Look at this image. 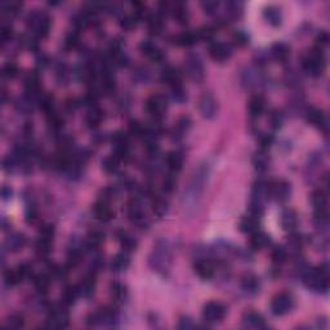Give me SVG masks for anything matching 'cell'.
I'll list each match as a JSON object with an SVG mask.
<instances>
[{"label": "cell", "instance_id": "6da1fadb", "mask_svg": "<svg viewBox=\"0 0 330 330\" xmlns=\"http://www.w3.org/2000/svg\"><path fill=\"white\" fill-rule=\"evenodd\" d=\"M209 178V165L202 164L200 167L194 172L191 179L184 188L182 195V205H183L184 212L187 214H192L195 209L198 208L202 195L204 192L205 184Z\"/></svg>", "mask_w": 330, "mask_h": 330}, {"label": "cell", "instance_id": "7a4b0ae2", "mask_svg": "<svg viewBox=\"0 0 330 330\" xmlns=\"http://www.w3.org/2000/svg\"><path fill=\"white\" fill-rule=\"evenodd\" d=\"M149 263L153 271L167 274L172 263V251L167 240H159L150 254Z\"/></svg>", "mask_w": 330, "mask_h": 330}, {"label": "cell", "instance_id": "3957f363", "mask_svg": "<svg viewBox=\"0 0 330 330\" xmlns=\"http://www.w3.org/2000/svg\"><path fill=\"white\" fill-rule=\"evenodd\" d=\"M303 282L307 288L319 293L328 292L329 288V270L328 264L324 263L320 267L308 270L303 275Z\"/></svg>", "mask_w": 330, "mask_h": 330}, {"label": "cell", "instance_id": "277c9868", "mask_svg": "<svg viewBox=\"0 0 330 330\" xmlns=\"http://www.w3.org/2000/svg\"><path fill=\"white\" fill-rule=\"evenodd\" d=\"M327 59L324 56L321 48H313L311 49L306 56L303 57L302 66L303 70L306 71L311 76H320L325 70V65H327Z\"/></svg>", "mask_w": 330, "mask_h": 330}, {"label": "cell", "instance_id": "5b68a950", "mask_svg": "<svg viewBox=\"0 0 330 330\" xmlns=\"http://www.w3.org/2000/svg\"><path fill=\"white\" fill-rule=\"evenodd\" d=\"M26 25L32 34L38 35L40 38L48 36L51 31V18L48 14L42 11L30 12L26 18Z\"/></svg>", "mask_w": 330, "mask_h": 330}, {"label": "cell", "instance_id": "8992f818", "mask_svg": "<svg viewBox=\"0 0 330 330\" xmlns=\"http://www.w3.org/2000/svg\"><path fill=\"white\" fill-rule=\"evenodd\" d=\"M268 199V186L266 182L257 181L252 190L251 213L259 217L264 209V203Z\"/></svg>", "mask_w": 330, "mask_h": 330}, {"label": "cell", "instance_id": "52a82bcc", "mask_svg": "<svg viewBox=\"0 0 330 330\" xmlns=\"http://www.w3.org/2000/svg\"><path fill=\"white\" fill-rule=\"evenodd\" d=\"M294 307V298L289 293H280L272 299L271 312L275 316H284Z\"/></svg>", "mask_w": 330, "mask_h": 330}, {"label": "cell", "instance_id": "ba28073f", "mask_svg": "<svg viewBox=\"0 0 330 330\" xmlns=\"http://www.w3.org/2000/svg\"><path fill=\"white\" fill-rule=\"evenodd\" d=\"M127 216H128V218L138 227L145 228V227H147V225H149L146 214L143 212L142 204H141V202L137 200V199H133V200H130V202L128 203V205H127Z\"/></svg>", "mask_w": 330, "mask_h": 330}, {"label": "cell", "instance_id": "9c48e42d", "mask_svg": "<svg viewBox=\"0 0 330 330\" xmlns=\"http://www.w3.org/2000/svg\"><path fill=\"white\" fill-rule=\"evenodd\" d=\"M226 316V307L219 302H208L203 308V317L206 323L218 324Z\"/></svg>", "mask_w": 330, "mask_h": 330}, {"label": "cell", "instance_id": "30bf717a", "mask_svg": "<svg viewBox=\"0 0 330 330\" xmlns=\"http://www.w3.org/2000/svg\"><path fill=\"white\" fill-rule=\"evenodd\" d=\"M268 186V198H272L276 202H285L288 200L292 192L290 183L284 179H278V181H272L267 183Z\"/></svg>", "mask_w": 330, "mask_h": 330}, {"label": "cell", "instance_id": "8fae6325", "mask_svg": "<svg viewBox=\"0 0 330 330\" xmlns=\"http://www.w3.org/2000/svg\"><path fill=\"white\" fill-rule=\"evenodd\" d=\"M186 73L190 79L200 83L205 77V69L202 58L198 54H191L186 59Z\"/></svg>", "mask_w": 330, "mask_h": 330}, {"label": "cell", "instance_id": "7c38bea8", "mask_svg": "<svg viewBox=\"0 0 330 330\" xmlns=\"http://www.w3.org/2000/svg\"><path fill=\"white\" fill-rule=\"evenodd\" d=\"M168 101L163 94H152L146 101V110L155 120L160 119L167 111Z\"/></svg>", "mask_w": 330, "mask_h": 330}, {"label": "cell", "instance_id": "4fadbf2b", "mask_svg": "<svg viewBox=\"0 0 330 330\" xmlns=\"http://www.w3.org/2000/svg\"><path fill=\"white\" fill-rule=\"evenodd\" d=\"M47 325L53 329H63L69 325V312L63 307L51 309L47 320Z\"/></svg>", "mask_w": 330, "mask_h": 330}, {"label": "cell", "instance_id": "5bb4252c", "mask_svg": "<svg viewBox=\"0 0 330 330\" xmlns=\"http://www.w3.org/2000/svg\"><path fill=\"white\" fill-rule=\"evenodd\" d=\"M199 110H200V114H202L203 118L205 119H212L216 116L218 104H217L216 98L213 97V94H203L202 97H200V101H199Z\"/></svg>", "mask_w": 330, "mask_h": 330}, {"label": "cell", "instance_id": "9a60e30c", "mask_svg": "<svg viewBox=\"0 0 330 330\" xmlns=\"http://www.w3.org/2000/svg\"><path fill=\"white\" fill-rule=\"evenodd\" d=\"M53 236H54V229L52 226H44L40 231V235L36 241V251L39 254H47L51 249V244H52Z\"/></svg>", "mask_w": 330, "mask_h": 330}, {"label": "cell", "instance_id": "2e32d148", "mask_svg": "<svg viewBox=\"0 0 330 330\" xmlns=\"http://www.w3.org/2000/svg\"><path fill=\"white\" fill-rule=\"evenodd\" d=\"M93 216L94 218L101 221V222H110L114 218V210H112L111 205L108 200L102 199L97 202L93 206Z\"/></svg>", "mask_w": 330, "mask_h": 330}, {"label": "cell", "instance_id": "e0dca14e", "mask_svg": "<svg viewBox=\"0 0 330 330\" xmlns=\"http://www.w3.org/2000/svg\"><path fill=\"white\" fill-rule=\"evenodd\" d=\"M209 54L217 62H225L232 54V49L226 43L216 42L209 47Z\"/></svg>", "mask_w": 330, "mask_h": 330}, {"label": "cell", "instance_id": "ac0fdd59", "mask_svg": "<svg viewBox=\"0 0 330 330\" xmlns=\"http://www.w3.org/2000/svg\"><path fill=\"white\" fill-rule=\"evenodd\" d=\"M243 325L248 329H264L267 327L264 317L255 311H249V312L244 313Z\"/></svg>", "mask_w": 330, "mask_h": 330}, {"label": "cell", "instance_id": "d6986e66", "mask_svg": "<svg viewBox=\"0 0 330 330\" xmlns=\"http://www.w3.org/2000/svg\"><path fill=\"white\" fill-rule=\"evenodd\" d=\"M307 118H308V122L312 124L315 128L320 129V130H323V132H328V118L327 115L324 114L321 110L319 108H311L308 111V115H307Z\"/></svg>", "mask_w": 330, "mask_h": 330}, {"label": "cell", "instance_id": "ffe728a7", "mask_svg": "<svg viewBox=\"0 0 330 330\" xmlns=\"http://www.w3.org/2000/svg\"><path fill=\"white\" fill-rule=\"evenodd\" d=\"M139 48H141V52H142L147 58L153 61V62H160V61H163L164 53L156 44H153V43L146 40V42L141 43Z\"/></svg>", "mask_w": 330, "mask_h": 330}, {"label": "cell", "instance_id": "44dd1931", "mask_svg": "<svg viewBox=\"0 0 330 330\" xmlns=\"http://www.w3.org/2000/svg\"><path fill=\"white\" fill-rule=\"evenodd\" d=\"M195 274L202 280H210L214 276V266L208 259H199L194 264Z\"/></svg>", "mask_w": 330, "mask_h": 330}, {"label": "cell", "instance_id": "7402d4cb", "mask_svg": "<svg viewBox=\"0 0 330 330\" xmlns=\"http://www.w3.org/2000/svg\"><path fill=\"white\" fill-rule=\"evenodd\" d=\"M280 225L284 231L292 232L298 226V214L293 209H285L280 217Z\"/></svg>", "mask_w": 330, "mask_h": 330}, {"label": "cell", "instance_id": "603a6c76", "mask_svg": "<svg viewBox=\"0 0 330 330\" xmlns=\"http://www.w3.org/2000/svg\"><path fill=\"white\" fill-rule=\"evenodd\" d=\"M264 106H266V102L262 96H253L248 102V112L251 115V118H259L263 114Z\"/></svg>", "mask_w": 330, "mask_h": 330}, {"label": "cell", "instance_id": "cb8c5ba5", "mask_svg": "<svg viewBox=\"0 0 330 330\" xmlns=\"http://www.w3.org/2000/svg\"><path fill=\"white\" fill-rule=\"evenodd\" d=\"M77 288H79L80 296L85 297V298L93 296L94 290H96V276H94V274L87 275L77 285Z\"/></svg>", "mask_w": 330, "mask_h": 330}, {"label": "cell", "instance_id": "d4e9b609", "mask_svg": "<svg viewBox=\"0 0 330 330\" xmlns=\"http://www.w3.org/2000/svg\"><path fill=\"white\" fill-rule=\"evenodd\" d=\"M116 237H118V241L120 244V247L124 249V252H132L137 248V240L133 237V235L128 232V231H124V229H120L116 233Z\"/></svg>", "mask_w": 330, "mask_h": 330}, {"label": "cell", "instance_id": "484cf974", "mask_svg": "<svg viewBox=\"0 0 330 330\" xmlns=\"http://www.w3.org/2000/svg\"><path fill=\"white\" fill-rule=\"evenodd\" d=\"M110 296L116 303H124L128 298V290L126 285L115 281L110 285Z\"/></svg>", "mask_w": 330, "mask_h": 330}, {"label": "cell", "instance_id": "4316f807", "mask_svg": "<svg viewBox=\"0 0 330 330\" xmlns=\"http://www.w3.org/2000/svg\"><path fill=\"white\" fill-rule=\"evenodd\" d=\"M165 163H167L168 169L171 171V173H178L182 169V164H183V157L177 151H171L167 153L165 157Z\"/></svg>", "mask_w": 330, "mask_h": 330}, {"label": "cell", "instance_id": "83f0119b", "mask_svg": "<svg viewBox=\"0 0 330 330\" xmlns=\"http://www.w3.org/2000/svg\"><path fill=\"white\" fill-rule=\"evenodd\" d=\"M259 286H261L259 285V280L254 275L248 274L241 279V288L248 294H257L259 292Z\"/></svg>", "mask_w": 330, "mask_h": 330}, {"label": "cell", "instance_id": "f1b7e54d", "mask_svg": "<svg viewBox=\"0 0 330 330\" xmlns=\"http://www.w3.org/2000/svg\"><path fill=\"white\" fill-rule=\"evenodd\" d=\"M240 229L245 233H254L259 231V221H258V217L251 214V216L244 217L241 221H240L239 225Z\"/></svg>", "mask_w": 330, "mask_h": 330}, {"label": "cell", "instance_id": "f546056e", "mask_svg": "<svg viewBox=\"0 0 330 330\" xmlns=\"http://www.w3.org/2000/svg\"><path fill=\"white\" fill-rule=\"evenodd\" d=\"M130 264V258H129L127 252L116 254L111 261V268L115 272H124Z\"/></svg>", "mask_w": 330, "mask_h": 330}, {"label": "cell", "instance_id": "4dcf8cb0", "mask_svg": "<svg viewBox=\"0 0 330 330\" xmlns=\"http://www.w3.org/2000/svg\"><path fill=\"white\" fill-rule=\"evenodd\" d=\"M271 56L279 62H285L290 56V48L285 43H276L271 48Z\"/></svg>", "mask_w": 330, "mask_h": 330}, {"label": "cell", "instance_id": "1f68e13d", "mask_svg": "<svg viewBox=\"0 0 330 330\" xmlns=\"http://www.w3.org/2000/svg\"><path fill=\"white\" fill-rule=\"evenodd\" d=\"M182 75L181 73L178 71L177 69H174V67H167V69L163 70V73H161V80H163L164 83H167L168 85H176V84L181 83Z\"/></svg>", "mask_w": 330, "mask_h": 330}, {"label": "cell", "instance_id": "d6a6232c", "mask_svg": "<svg viewBox=\"0 0 330 330\" xmlns=\"http://www.w3.org/2000/svg\"><path fill=\"white\" fill-rule=\"evenodd\" d=\"M199 40L200 39H199L198 31H184L174 39L176 44L181 47H191L194 44H196Z\"/></svg>", "mask_w": 330, "mask_h": 330}, {"label": "cell", "instance_id": "836d02e7", "mask_svg": "<svg viewBox=\"0 0 330 330\" xmlns=\"http://www.w3.org/2000/svg\"><path fill=\"white\" fill-rule=\"evenodd\" d=\"M249 244H251L252 249H254V251H261V249L266 248L270 244V236H268L267 233L257 231V232L252 233Z\"/></svg>", "mask_w": 330, "mask_h": 330}, {"label": "cell", "instance_id": "e575fe53", "mask_svg": "<svg viewBox=\"0 0 330 330\" xmlns=\"http://www.w3.org/2000/svg\"><path fill=\"white\" fill-rule=\"evenodd\" d=\"M263 16L267 20L268 24L272 26H279L281 24V12L280 8L275 7V5H268L263 9Z\"/></svg>", "mask_w": 330, "mask_h": 330}, {"label": "cell", "instance_id": "d590c367", "mask_svg": "<svg viewBox=\"0 0 330 330\" xmlns=\"http://www.w3.org/2000/svg\"><path fill=\"white\" fill-rule=\"evenodd\" d=\"M26 243V237H25L24 233L14 232L12 235H9V237L7 239V247L11 249L12 252H17L20 249H22Z\"/></svg>", "mask_w": 330, "mask_h": 330}, {"label": "cell", "instance_id": "8d00e7d4", "mask_svg": "<svg viewBox=\"0 0 330 330\" xmlns=\"http://www.w3.org/2000/svg\"><path fill=\"white\" fill-rule=\"evenodd\" d=\"M270 159H268L267 153L264 152V150H261L258 152L254 153L253 156V165L258 172H264L268 168Z\"/></svg>", "mask_w": 330, "mask_h": 330}, {"label": "cell", "instance_id": "74e56055", "mask_svg": "<svg viewBox=\"0 0 330 330\" xmlns=\"http://www.w3.org/2000/svg\"><path fill=\"white\" fill-rule=\"evenodd\" d=\"M261 81V74L257 70L248 69L243 74V84L247 87H255Z\"/></svg>", "mask_w": 330, "mask_h": 330}, {"label": "cell", "instance_id": "f35d334b", "mask_svg": "<svg viewBox=\"0 0 330 330\" xmlns=\"http://www.w3.org/2000/svg\"><path fill=\"white\" fill-rule=\"evenodd\" d=\"M80 297V292L77 286H67L62 293V302L69 306L76 302V299Z\"/></svg>", "mask_w": 330, "mask_h": 330}, {"label": "cell", "instance_id": "ab89813d", "mask_svg": "<svg viewBox=\"0 0 330 330\" xmlns=\"http://www.w3.org/2000/svg\"><path fill=\"white\" fill-rule=\"evenodd\" d=\"M102 119H103V112H102V110H100L97 107H93L87 115V124L89 127H92V128H94V127H98L101 124Z\"/></svg>", "mask_w": 330, "mask_h": 330}, {"label": "cell", "instance_id": "60d3db41", "mask_svg": "<svg viewBox=\"0 0 330 330\" xmlns=\"http://www.w3.org/2000/svg\"><path fill=\"white\" fill-rule=\"evenodd\" d=\"M119 163H120V160L112 153L111 156L104 157V159L102 160V169H103L106 173H115V172L119 169Z\"/></svg>", "mask_w": 330, "mask_h": 330}, {"label": "cell", "instance_id": "b9f144b4", "mask_svg": "<svg viewBox=\"0 0 330 330\" xmlns=\"http://www.w3.org/2000/svg\"><path fill=\"white\" fill-rule=\"evenodd\" d=\"M104 240V232H102L101 229L94 228L89 231L88 233V245L89 247H100L102 241Z\"/></svg>", "mask_w": 330, "mask_h": 330}, {"label": "cell", "instance_id": "7bdbcfd3", "mask_svg": "<svg viewBox=\"0 0 330 330\" xmlns=\"http://www.w3.org/2000/svg\"><path fill=\"white\" fill-rule=\"evenodd\" d=\"M21 7L22 4L18 3V1H3V3L0 4L1 13L8 14V16H14V14H17Z\"/></svg>", "mask_w": 330, "mask_h": 330}, {"label": "cell", "instance_id": "ee69618b", "mask_svg": "<svg viewBox=\"0 0 330 330\" xmlns=\"http://www.w3.org/2000/svg\"><path fill=\"white\" fill-rule=\"evenodd\" d=\"M172 12H173L174 18H176L179 24H186V22H187L188 13H187V9H186V7H184L183 4H181V3L176 4L173 9H172Z\"/></svg>", "mask_w": 330, "mask_h": 330}, {"label": "cell", "instance_id": "f6af8a7d", "mask_svg": "<svg viewBox=\"0 0 330 330\" xmlns=\"http://www.w3.org/2000/svg\"><path fill=\"white\" fill-rule=\"evenodd\" d=\"M149 31L152 35H159L163 30V21L157 14H153L149 18Z\"/></svg>", "mask_w": 330, "mask_h": 330}, {"label": "cell", "instance_id": "bcb514c9", "mask_svg": "<svg viewBox=\"0 0 330 330\" xmlns=\"http://www.w3.org/2000/svg\"><path fill=\"white\" fill-rule=\"evenodd\" d=\"M171 88H172V97H173L174 101L178 102V103H182V102H184L187 100V94H186V91H184L183 85H182L181 83L176 84V85H173V87Z\"/></svg>", "mask_w": 330, "mask_h": 330}, {"label": "cell", "instance_id": "7dc6e473", "mask_svg": "<svg viewBox=\"0 0 330 330\" xmlns=\"http://www.w3.org/2000/svg\"><path fill=\"white\" fill-rule=\"evenodd\" d=\"M152 209H153V213H155L157 217H163L168 210V203L161 198L153 199Z\"/></svg>", "mask_w": 330, "mask_h": 330}, {"label": "cell", "instance_id": "c3c4849f", "mask_svg": "<svg viewBox=\"0 0 330 330\" xmlns=\"http://www.w3.org/2000/svg\"><path fill=\"white\" fill-rule=\"evenodd\" d=\"M226 8H227V14L232 18L239 17L240 14L243 13V4L239 3V1H228V3L226 4Z\"/></svg>", "mask_w": 330, "mask_h": 330}, {"label": "cell", "instance_id": "681fc988", "mask_svg": "<svg viewBox=\"0 0 330 330\" xmlns=\"http://www.w3.org/2000/svg\"><path fill=\"white\" fill-rule=\"evenodd\" d=\"M286 257H288V254H286V251H285V248L282 247H275L271 252V258L272 261L275 263L281 264L282 262L286 261Z\"/></svg>", "mask_w": 330, "mask_h": 330}, {"label": "cell", "instance_id": "f907efd6", "mask_svg": "<svg viewBox=\"0 0 330 330\" xmlns=\"http://www.w3.org/2000/svg\"><path fill=\"white\" fill-rule=\"evenodd\" d=\"M190 126H191V122H190V119L188 118H181L179 120H178V123L176 124V127H174V133L177 134V137H181L183 136L184 132H187V129L190 128ZM174 134V136H176Z\"/></svg>", "mask_w": 330, "mask_h": 330}, {"label": "cell", "instance_id": "816d5d0a", "mask_svg": "<svg viewBox=\"0 0 330 330\" xmlns=\"http://www.w3.org/2000/svg\"><path fill=\"white\" fill-rule=\"evenodd\" d=\"M18 74V67L16 63L7 62L3 66V76L7 79H13Z\"/></svg>", "mask_w": 330, "mask_h": 330}, {"label": "cell", "instance_id": "f5cc1de1", "mask_svg": "<svg viewBox=\"0 0 330 330\" xmlns=\"http://www.w3.org/2000/svg\"><path fill=\"white\" fill-rule=\"evenodd\" d=\"M5 327L9 328V329H20V328L24 327V317L20 316V315H12L7 320Z\"/></svg>", "mask_w": 330, "mask_h": 330}, {"label": "cell", "instance_id": "db71d44e", "mask_svg": "<svg viewBox=\"0 0 330 330\" xmlns=\"http://www.w3.org/2000/svg\"><path fill=\"white\" fill-rule=\"evenodd\" d=\"M34 282L38 290H40V292H46L49 285V278L47 275H38V276H35Z\"/></svg>", "mask_w": 330, "mask_h": 330}, {"label": "cell", "instance_id": "11a10c76", "mask_svg": "<svg viewBox=\"0 0 330 330\" xmlns=\"http://www.w3.org/2000/svg\"><path fill=\"white\" fill-rule=\"evenodd\" d=\"M129 130H130L133 136L136 137H145V134H146V128L138 122H130V124H129Z\"/></svg>", "mask_w": 330, "mask_h": 330}, {"label": "cell", "instance_id": "9f6ffc18", "mask_svg": "<svg viewBox=\"0 0 330 330\" xmlns=\"http://www.w3.org/2000/svg\"><path fill=\"white\" fill-rule=\"evenodd\" d=\"M12 36H13V30H12L11 26H5V25H3V26H1V31H0L1 43L5 44V43L11 42Z\"/></svg>", "mask_w": 330, "mask_h": 330}, {"label": "cell", "instance_id": "6f0895ef", "mask_svg": "<svg viewBox=\"0 0 330 330\" xmlns=\"http://www.w3.org/2000/svg\"><path fill=\"white\" fill-rule=\"evenodd\" d=\"M270 123H271L272 128L278 129L281 127L282 124V115L278 111H274L270 115Z\"/></svg>", "mask_w": 330, "mask_h": 330}, {"label": "cell", "instance_id": "680465c9", "mask_svg": "<svg viewBox=\"0 0 330 330\" xmlns=\"http://www.w3.org/2000/svg\"><path fill=\"white\" fill-rule=\"evenodd\" d=\"M178 328H179V329H194V328H196V325H195V323L192 321V319H190V317L187 316H183L179 319Z\"/></svg>", "mask_w": 330, "mask_h": 330}, {"label": "cell", "instance_id": "91938a15", "mask_svg": "<svg viewBox=\"0 0 330 330\" xmlns=\"http://www.w3.org/2000/svg\"><path fill=\"white\" fill-rule=\"evenodd\" d=\"M174 186H176V179H174L173 174H169L163 182V188L164 191L172 192L174 190Z\"/></svg>", "mask_w": 330, "mask_h": 330}, {"label": "cell", "instance_id": "94428289", "mask_svg": "<svg viewBox=\"0 0 330 330\" xmlns=\"http://www.w3.org/2000/svg\"><path fill=\"white\" fill-rule=\"evenodd\" d=\"M233 42H235V44H237V46L243 47L245 46L248 43V36L245 32L243 31H237L233 34Z\"/></svg>", "mask_w": 330, "mask_h": 330}, {"label": "cell", "instance_id": "6125c7cd", "mask_svg": "<svg viewBox=\"0 0 330 330\" xmlns=\"http://www.w3.org/2000/svg\"><path fill=\"white\" fill-rule=\"evenodd\" d=\"M202 5H203V8H204V11L206 12V13L213 14V13H216V11L218 9L219 3H218V1H204Z\"/></svg>", "mask_w": 330, "mask_h": 330}, {"label": "cell", "instance_id": "be15d7a7", "mask_svg": "<svg viewBox=\"0 0 330 330\" xmlns=\"http://www.w3.org/2000/svg\"><path fill=\"white\" fill-rule=\"evenodd\" d=\"M316 40H317V43H319V46H320L319 48H321V47L327 46L328 42H329V36H328L327 32H321V34L317 36Z\"/></svg>", "mask_w": 330, "mask_h": 330}, {"label": "cell", "instance_id": "e7e4bbea", "mask_svg": "<svg viewBox=\"0 0 330 330\" xmlns=\"http://www.w3.org/2000/svg\"><path fill=\"white\" fill-rule=\"evenodd\" d=\"M1 194H3L4 199H8L9 196H12V190L11 188H8L7 186H4L3 190H1Z\"/></svg>", "mask_w": 330, "mask_h": 330}]
</instances>
